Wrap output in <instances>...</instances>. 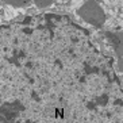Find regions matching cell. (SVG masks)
Returning <instances> with one entry per match:
<instances>
[{
    "label": "cell",
    "mask_w": 123,
    "mask_h": 123,
    "mask_svg": "<svg viewBox=\"0 0 123 123\" xmlns=\"http://www.w3.org/2000/svg\"><path fill=\"white\" fill-rule=\"evenodd\" d=\"M114 64L69 16L0 27V123H123Z\"/></svg>",
    "instance_id": "6da1fadb"
},
{
    "label": "cell",
    "mask_w": 123,
    "mask_h": 123,
    "mask_svg": "<svg viewBox=\"0 0 123 123\" xmlns=\"http://www.w3.org/2000/svg\"><path fill=\"white\" fill-rule=\"evenodd\" d=\"M79 15L83 18V20H85L87 23L95 26V27H101L105 22L104 11L96 1L84 3L79 8Z\"/></svg>",
    "instance_id": "7a4b0ae2"
},
{
    "label": "cell",
    "mask_w": 123,
    "mask_h": 123,
    "mask_svg": "<svg viewBox=\"0 0 123 123\" xmlns=\"http://www.w3.org/2000/svg\"><path fill=\"white\" fill-rule=\"evenodd\" d=\"M107 37L110 38V41L112 42L114 47H115V51L116 54L123 55V33H119V34H114V33H108Z\"/></svg>",
    "instance_id": "3957f363"
},
{
    "label": "cell",
    "mask_w": 123,
    "mask_h": 123,
    "mask_svg": "<svg viewBox=\"0 0 123 123\" xmlns=\"http://www.w3.org/2000/svg\"><path fill=\"white\" fill-rule=\"evenodd\" d=\"M8 4H11V6H14V7H23V6H29V1H19V3H16V1H7Z\"/></svg>",
    "instance_id": "277c9868"
},
{
    "label": "cell",
    "mask_w": 123,
    "mask_h": 123,
    "mask_svg": "<svg viewBox=\"0 0 123 123\" xmlns=\"http://www.w3.org/2000/svg\"><path fill=\"white\" fill-rule=\"evenodd\" d=\"M51 3H53V1H37V6H38V7L39 8H42V7H47V6H51Z\"/></svg>",
    "instance_id": "5b68a950"
}]
</instances>
